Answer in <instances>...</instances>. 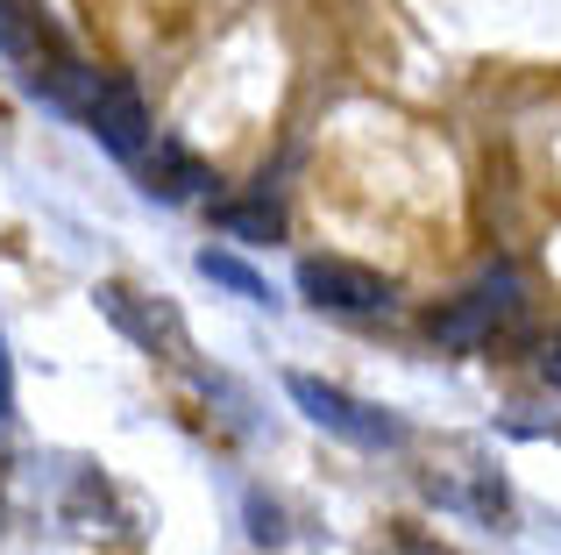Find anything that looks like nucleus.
<instances>
[{"label":"nucleus","instance_id":"obj_1","mask_svg":"<svg viewBox=\"0 0 561 555\" xmlns=\"http://www.w3.org/2000/svg\"><path fill=\"white\" fill-rule=\"evenodd\" d=\"M519 306H526L519 271H512V264H491L469 292H455L448 306H434V314H426V335H434L440 349H455V356H477V349H491L497 335L519 320Z\"/></svg>","mask_w":561,"mask_h":555},{"label":"nucleus","instance_id":"obj_4","mask_svg":"<svg viewBox=\"0 0 561 555\" xmlns=\"http://www.w3.org/2000/svg\"><path fill=\"white\" fill-rule=\"evenodd\" d=\"M299 292L328 314H391V278L356 264V257H306Z\"/></svg>","mask_w":561,"mask_h":555},{"label":"nucleus","instance_id":"obj_5","mask_svg":"<svg viewBox=\"0 0 561 555\" xmlns=\"http://www.w3.org/2000/svg\"><path fill=\"white\" fill-rule=\"evenodd\" d=\"M79 122H85V136H93V143H100L107 157H122V165H136V157H142V150L157 143L150 114H142V93H136L128 79H100Z\"/></svg>","mask_w":561,"mask_h":555},{"label":"nucleus","instance_id":"obj_9","mask_svg":"<svg viewBox=\"0 0 561 555\" xmlns=\"http://www.w3.org/2000/svg\"><path fill=\"white\" fill-rule=\"evenodd\" d=\"M199 278H214V285H228L234 299H249V306H271V285H263L256 271L242 264L234 250H199Z\"/></svg>","mask_w":561,"mask_h":555},{"label":"nucleus","instance_id":"obj_10","mask_svg":"<svg viewBox=\"0 0 561 555\" xmlns=\"http://www.w3.org/2000/svg\"><path fill=\"white\" fill-rule=\"evenodd\" d=\"M249 520H256V542H285V528H277V506H263V499H249Z\"/></svg>","mask_w":561,"mask_h":555},{"label":"nucleus","instance_id":"obj_6","mask_svg":"<svg viewBox=\"0 0 561 555\" xmlns=\"http://www.w3.org/2000/svg\"><path fill=\"white\" fill-rule=\"evenodd\" d=\"M128 171L142 179V193H150V200H171V207H185V200H206V185H214V171H206L199 157L185 150V143H171V136H157Z\"/></svg>","mask_w":561,"mask_h":555},{"label":"nucleus","instance_id":"obj_3","mask_svg":"<svg viewBox=\"0 0 561 555\" xmlns=\"http://www.w3.org/2000/svg\"><path fill=\"white\" fill-rule=\"evenodd\" d=\"M93 299H100V314L114 320V328L128 335V342L142 349V356H164V363H185L192 356V335H185V314L164 299V292H136V285H122V278H107V285H93Z\"/></svg>","mask_w":561,"mask_h":555},{"label":"nucleus","instance_id":"obj_11","mask_svg":"<svg viewBox=\"0 0 561 555\" xmlns=\"http://www.w3.org/2000/svg\"><path fill=\"white\" fill-rule=\"evenodd\" d=\"M540 377H548V385L561 392V328L548 335V342H540Z\"/></svg>","mask_w":561,"mask_h":555},{"label":"nucleus","instance_id":"obj_12","mask_svg":"<svg viewBox=\"0 0 561 555\" xmlns=\"http://www.w3.org/2000/svg\"><path fill=\"white\" fill-rule=\"evenodd\" d=\"M14 420V371H8V342H0V428Z\"/></svg>","mask_w":561,"mask_h":555},{"label":"nucleus","instance_id":"obj_2","mask_svg":"<svg viewBox=\"0 0 561 555\" xmlns=\"http://www.w3.org/2000/svg\"><path fill=\"white\" fill-rule=\"evenodd\" d=\"M285 392H291V406H299L313 428L342 434V442H356V449H398V442H405V420H398V414H383V406L356 399V392L328 385V377L291 371V377H285Z\"/></svg>","mask_w":561,"mask_h":555},{"label":"nucleus","instance_id":"obj_7","mask_svg":"<svg viewBox=\"0 0 561 555\" xmlns=\"http://www.w3.org/2000/svg\"><path fill=\"white\" fill-rule=\"evenodd\" d=\"M0 57H14V65L36 79V71L50 65V57H65V50H57V36L43 29V14H28L22 0H0Z\"/></svg>","mask_w":561,"mask_h":555},{"label":"nucleus","instance_id":"obj_8","mask_svg":"<svg viewBox=\"0 0 561 555\" xmlns=\"http://www.w3.org/2000/svg\"><path fill=\"white\" fill-rule=\"evenodd\" d=\"M214 228L234 242H285V207L271 193H249V200H214Z\"/></svg>","mask_w":561,"mask_h":555}]
</instances>
